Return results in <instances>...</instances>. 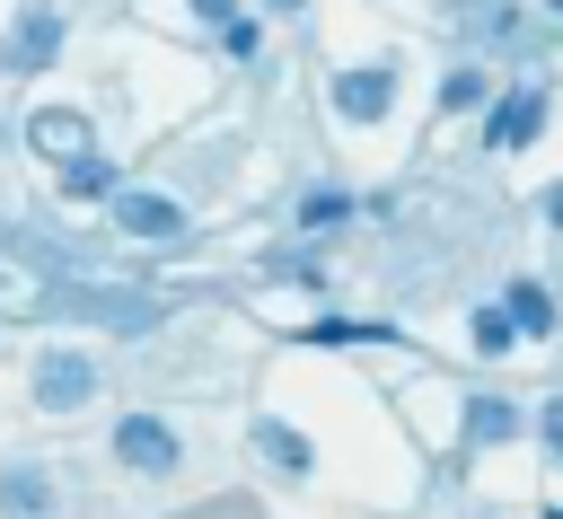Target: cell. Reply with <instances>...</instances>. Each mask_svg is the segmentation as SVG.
Returning a JSON list of instances; mask_svg holds the SVG:
<instances>
[{
  "instance_id": "ffe728a7",
  "label": "cell",
  "mask_w": 563,
  "mask_h": 519,
  "mask_svg": "<svg viewBox=\"0 0 563 519\" xmlns=\"http://www.w3.org/2000/svg\"><path fill=\"white\" fill-rule=\"evenodd\" d=\"M545 220H554V229H563V185H545Z\"/></svg>"
},
{
  "instance_id": "4fadbf2b",
  "label": "cell",
  "mask_w": 563,
  "mask_h": 519,
  "mask_svg": "<svg viewBox=\"0 0 563 519\" xmlns=\"http://www.w3.org/2000/svg\"><path fill=\"white\" fill-rule=\"evenodd\" d=\"M510 343H519V325L501 308H475V352H510Z\"/></svg>"
},
{
  "instance_id": "9a60e30c",
  "label": "cell",
  "mask_w": 563,
  "mask_h": 519,
  "mask_svg": "<svg viewBox=\"0 0 563 519\" xmlns=\"http://www.w3.org/2000/svg\"><path fill=\"white\" fill-rule=\"evenodd\" d=\"M62 185H70V194H106V185H114V176H106V167H97V158H79V167H62Z\"/></svg>"
},
{
  "instance_id": "3957f363",
  "label": "cell",
  "mask_w": 563,
  "mask_h": 519,
  "mask_svg": "<svg viewBox=\"0 0 563 519\" xmlns=\"http://www.w3.org/2000/svg\"><path fill=\"white\" fill-rule=\"evenodd\" d=\"M387 106H396V70H387V62H369V70H343V79H334V114L378 123Z\"/></svg>"
},
{
  "instance_id": "8992f818",
  "label": "cell",
  "mask_w": 563,
  "mask_h": 519,
  "mask_svg": "<svg viewBox=\"0 0 563 519\" xmlns=\"http://www.w3.org/2000/svg\"><path fill=\"white\" fill-rule=\"evenodd\" d=\"M106 211H114V229H132V238H185V202H167V194H150V185H141V194H114Z\"/></svg>"
},
{
  "instance_id": "5b68a950",
  "label": "cell",
  "mask_w": 563,
  "mask_h": 519,
  "mask_svg": "<svg viewBox=\"0 0 563 519\" xmlns=\"http://www.w3.org/2000/svg\"><path fill=\"white\" fill-rule=\"evenodd\" d=\"M26 141H35V158H62V167H79V158H88V114H70V106H44V114H26Z\"/></svg>"
},
{
  "instance_id": "ba28073f",
  "label": "cell",
  "mask_w": 563,
  "mask_h": 519,
  "mask_svg": "<svg viewBox=\"0 0 563 519\" xmlns=\"http://www.w3.org/2000/svg\"><path fill=\"white\" fill-rule=\"evenodd\" d=\"M53 501H62V493H53L44 466H9V475H0V510H9V519H53Z\"/></svg>"
},
{
  "instance_id": "603a6c76",
  "label": "cell",
  "mask_w": 563,
  "mask_h": 519,
  "mask_svg": "<svg viewBox=\"0 0 563 519\" xmlns=\"http://www.w3.org/2000/svg\"><path fill=\"white\" fill-rule=\"evenodd\" d=\"M554 9H563V0H554Z\"/></svg>"
},
{
  "instance_id": "e0dca14e",
  "label": "cell",
  "mask_w": 563,
  "mask_h": 519,
  "mask_svg": "<svg viewBox=\"0 0 563 519\" xmlns=\"http://www.w3.org/2000/svg\"><path fill=\"white\" fill-rule=\"evenodd\" d=\"M537 431H545V449L563 457V396H545V405H537Z\"/></svg>"
},
{
  "instance_id": "6da1fadb",
  "label": "cell",
  "mask_w": 563,
  "mask_h": 519,
  "mask_svg": "<svg viewBox=\"0 0 563 519\" xmlns=\"http://www.w3.org/2000/svg\"><path fill=\"white\" fill-rule=\"evenodd\" d=\"M97 396V361L88 352H44L35 361V405L44 413H70V405H88Z\"/></svg>"
},
{
  "instance_id": "52a82bcc",
  "label": "cell",
  "mask_w": 563,
  "mask_h": 519,
  "mask_svg": "<svg viewBox=\"0 0 563 519\" xmlns=\"http://www.w3.org/2000/svg\"><path fill=\"white\" fill-rule=\"evenodd\" d=\"M53 53H62V18H53V9H26L18 35H9V70H44Z\"/></svg>"
},
{
  "instance_id": "30bf717a",
  "label": "cell",
  "mask_w": 563,
  "mask_h": 519,
  "mask_svg": "<svg viewBox=\"0 0 563 519\" xmlns=\"http://www.w3.org/2000/svg\"><path fill=\"white\" fill-rule=\"evenodd\" d=\"M501 317H510L519 334H545V325H554V299H545L537 281H510V290H501Z\"/></svg>"
},
{
  "instance_id": "277c9868",
  "label": "cell",
  "mask_w": 563,
  "mask_h": 519,
  "mask_svg": "<svg viewBox=\"0 0 563 519\" xmlns=\"http://www.w3.org/2000/svg\"><path fill=\"white\" fill-rule=\"evenodd\" d=\"M537 123H545V88H510V97L484 114V141H493V150H528Z\"/></svg>"
},
{
  "instance_id": "7402d4cb",
  "label": "cell",
  "mask_w": 563,
  "mask_h": 519,
  "mask_svg": "<svg viewBox=\"0 0 563 519\" xmlns=\"http://www.w3.org/2000/svg\"><path fill=\"white\" fill-rule=\"evenodd\" d=\"M545 519H563V510H545Z\"/></svg>"
},
{
  "instance_id": "ac0fdd59",
  "label": "cell",
  "mask_w": 563,
  "mask_h": 519,
  "mask_svg": "<svg viewBox=\"0 0 563 519\" xmlns=\"http://www.w3.org/2000/svg\"><path fill=\"white\" fill-rule=\"evenodd\" d=\"M220 44H229V53L246 62V53H255V18H229V26H220Z\"/></svg>"
},
{
  "instance_id": "5bb4252c",
  "label": "cell",
  "mask_w": 563,
  "mask_h": 519,
  "mask_svg": "<svg viewBox=\"0 0 563 519\" xmlns=\"http://www.w3.org/2000/svg\"><path fill=\"white\" fill-rule=\"evenodd\" d=\"M308 343H387V334H378V325H334V317H325V325H308Z\"/></svg>"
},
{
  "instance_id": "8fae6325",
  "label": "cell",
  "mask_w": 563,
  "mask_h": 519,
  "mask_svg": "<svg viewBox=\"0 0 563 519\" xmlns=\"http://www.w3.org/2000/svg\"><path fill=\"white\" fill-rule=\"evenodd\" d=\"M334 220H352V194L343 185H308L299 194V229H334Z\"/></svg>"
},
{
  "instance_id": "44dd1931",
  "label": "cell",
  "mask_w": 563,
  "mask_h": 519,
  "mask_svg": "<svg viewBox=\"0 0 563 519\" xmlns=\"http://www.w3.org/2000/svg\"><path fill=\"white\" fill-rule=\"evenodd\" d=\"M264 9H299V0H264Z\"/></svg>"
},
{
  "instance_id": "9c48e42d",
  "label": "cell",
  "mask_w": 563,
  "mask_h": 519,
  "mask_svg": "<svg viewBox=\"0 0 563 519\" xmlns=\"http://www.w3.org/2000/svg\"><path fill=\"white\" fill-rule=\"evenodd\" d=\"M466 440H475V449H493V440H519V405H501V396H475V405H466Z\"/></svg>"
},
{
  "instance_id": "7c38bea8",
  "label": "cell",
  "mask_w": 563,
  "mask_h": 519,
  "mask_svg": "<svg viewBox=\"0 0 563 519\" xmlns=\"http://www.w3.org/2000/svg\"><path fill=\"white\" fill-rule=\"evenodd\" d=\"M255 449H264L273 466H290V475H308V440H299V431H282V422H255Z\"/></svg>"
},
{
  "instance_id": "7a4b0ae2",
  "label": "cell",
  "mask_w": 563,
  "mask_h": 519,
  "mask_svg": "<svg viewBox=\"0 0 563 519\" xmlns=\"http://www.w3.org/2000/svg\"><path fill=\"white\" fill-rule=\"evenodd\" d=\"M114 457L141 466V475H167V466H176V431H167L158 413H123V422H114Z\"/></svg>"
},
{
  "instance_id": "2e32d148",
  "label": "cell",
  "mask_w": 563,
  "mask_h": 519,
  "mask_svg": "<svg viewBox=\"0 0 563 519\" xmlns=\"http://www.w3.org/2000/svg\"><path fill=\"white\" fill-rule=\"evenodd\" d=\"M440 97H449V106H475V97H484V70H449V88H440Z\"/></svg>"
},
{
  "instance_id": "d6986e66",
  "label": "cell",
  "mask_w": 563,
  "mask_h": 519,
  "mask_svg": "<svg viewBox=\"0 0 563 519\" xmlns=\"http://www.w3.org/2000/svg\"><path fill=\"white\" fill-rule=\"evenodd\" d=\"M185 9H194V18H211V26H229V18H238V0H185Z\"/></svg>"
}]
</instances>
